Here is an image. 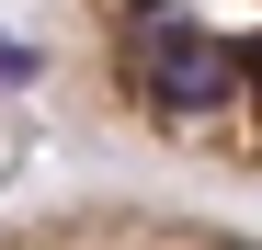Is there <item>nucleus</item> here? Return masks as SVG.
I'll return each instance as SVG.
<instances>
[{
    "mask_svg": "<svg viewBox=\"0 0 262 250\" xmlns=\"http://www.w3.org/2000/svg\"><path fill=\"white\" fill-rule=\"evenodd\" d=\"M92 103L205 171H262V0H69Z\"/></svg>",
    "mask_w": 262,
    "mask_h": 250,
    "instance_id": "1",
    "label": "nucleus"
}]
</instances>
